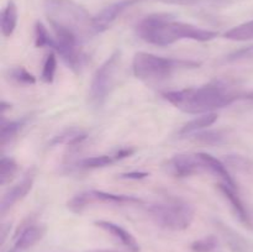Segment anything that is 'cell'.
I'll return each mask as SVG.
<instances>
[{
    "mask_svg": "<svg viewBox=\"0 0 253 252\" xmlns=\"http://www.w3.org/2000/svg\"><path fill=\"white\" fill-rule=\"evenodd\" d=\"M136 34L147 43L160 47L169 46L182 40L208 42L219 36L216 31L177 21L174 15L168 12H155L145 16L136 25Z\"/></svg>",
    "mask_w": 253,
    "mask_h": 252,
    "instance_id": "obj_1",
    "label": "cell"
},
{
    "mask_svg": "<svg viewBox=\"0 0 253 252\" xmlns=\"http://www.w3.org/2000/svg\"><path fill=\"white\" fill-rule=\"evenodd\" d=\"M240 94L241 93L231 90L229 82L216 79L202 86L165 91L162 96L184 113L203 115L231 105L240 100Z\"/></svg>",
    "mask_w": 253,
    "mask_h": 252,
    "instance_id": "obj_2",
    "label": "cell"
},
{
    "mask_svg": "<svg viewBox=\"0 0 253 252\" xmlns=\"http://www.w3.org/2000/svg\"><path fill=\"white\" fill-rule=\"evenodd\" d=\"M43 9L58 41L79 44L95 35L93 16L73 0H44Z\"/></svg>",
    "mask_w": 253,
    "mask_h": 252,
    "instance_id": "obj_3",
    "label": "cell"
},
{
    "mask_svg": "<svg viewBox=\"0 0 253 252\" xmlns=\"http://www.w3.org/2000/svg\"><path fill=\"white\" fill-rule=\"evenodd\" d=\"M200 62L161 57L148 52H137L132 59V73L146 83H157L172 77L175 72L199 68Z\"/></svg>",
    "mask_w": 253,
    "mask_h": 252,
    "instance_id": "obj_4",
    "label": "cell"
},
{
    "mask_svg": "<svg viewBox=\"0 0 253 252\" xmlns=\"http://www.w3.org/2000/svg\"><path fill=\"white\" fill-rule=\"evenodd\" d=\"M151 219L160 227L170 231H184L192 225L195 209L190 203L182 199H168L147 208Z\"/></svg>",
    "mask_w": 253,
    "mask_h": 252,
    "instance_id": "obj_5",
    "label": "cell"
},
{
    "mask_svg": "<svg viewBox=\"0 0 253 252\" xmlns=\"http://www.w3.org/2000/svg\"><path fill=\"white\" fill-rule=\"evenodd\" d=\"M121 64V51L116 49L94 73L89 88V103L94 108L104 105L108 96L115 86Z\"/></svg>",
    "mask_w": 253,
    "mask_h": 252,
    "instance_id": "obj_6",
    "label": "cell"
},
{
    "mask_svg": "<svg viewBox=\"0 0 253 252\" xmlns=\"http://www.w3.org/2000/svg\"><path fill=\"white\" fill-rule=\"evenodd\" d=\"M143 200L133 195L114 194L103 190H84L69 199L67 207L74 214H82L84 209L93 204H113V205H133L142 204Z\"/></svg>",
    "mask_w": 253,
    "mask_h": 252,
    "instance_id": "obj_7",
    "label": "cell"
},
{
    "mask_svg": "<svg viewBox=\"0 0 253 252\" xmlns=\"http://www.w3.org/2000/svg\"><path fill=\"white\" fill-rule=\"evenodd\" d=\"M166 169L169 174L177 178H187L199 174L202 172H207L198 153H194V155L180 153V155L173 156L166 165Z\"/></svg>",
    "mask_w": 253,
    "mask_h": 252,
    "instance_id": "obj_8",
    "label": "cell"
},
{
    "mask_svg": "<svg viewBox=\"0 0 253 252\" xmlns=\"http://www.w3.org/2000/svg\"><path fill=\"white\" fill-rule=\"evenodd\" d=\"M137 2L138 0H121V1H116L104 7L98 15L93 16L94 34L98 35L106 31L118 20V17L123 15L125 10L130 9L131 6H133Z\"/></svg>",
    "mask_w": 253,
    "mask_h": 252,
    "instance_id": "obj_9",
    "label": "cell"
},
{
    "mask_svg": "<svg viewBox=\"0 0 253 252\" xmlns=\"http://www.w3.org/2000/svg\"><path fill=\"white\" fill-rule=\"evenodd\" d=\"M35 177H36V169L31 168V169L27 170L26 174L24 175V178L17 184H15L14 187H11L5 193L1 203H0V214L5 215L7 210L11 209L17 202H20V200L26 197L27 193L31 190L32 185H34Z\"/></svg>",
    "mask_w": 253,
    "mask_h": 252,
    "instance_id": "obj_10",
    "label": "cell"
},
{
    "mask_svg": "<svg viewBox=\"0 0 253 252\" xmlns=\"http://www.w3.org/2000/svg\"><path fill=\"white\" fill-rule=\"evenodd\" d=\"M44 232H46V227L43 225L34 224L32 221L25 222L17 229L15 234V249L20 251L30 249L43 237Z\"/></svg>",
    "mask_w": 253,
    "mask_h": 252,
    "instance_id": "obj_11",
    "label": "cell"
},
{
    "mask_svg": "<svg viewBox=\"0 0 253 252\" xmlns=\"http://www.w3.org/2000/svg\"><path fill=\"white\" fill-rule=\"evenodd\" d=\"M94 225L100 227L101 230L108 232L109 235H111L114 239L118 240V241L130 252L141 251V247L140 245H138L137 240L135 239V236H133L131 232H128L126 229H124L123 226H120V225L115 224V222L113 221H108V220H98V221L94 222Z\"/></svg>",
    "mask_w": 253,
    "mask_h": 252,
    "instance_id": "obj_12",
    "label": "cell"
},
{
    "mask_svg": "<svg viewBox=\"0 0 253 252\" xmlns=\"http://www.w3.org/2000/svg\"><path fill=\"white\" fill-rule=\"evenodd\" d=\"M217 188L221 192V194L224 195L225 199L231 204L232 210L236 214V216L239 217L240 221L245 225V226L250 227V229H253L252 220L251 216L249 214V210L246 209V205L242 202L241 197L239 195V192H237V188L231 187V185L226 184V183L221 182L217 184Z\"/></svg>",
    "mask_w": 253,
    "mask_h": 252,
    "instance_id": "obj_13",
    "label": "cell"
},
{
    "mask_svg": "<svg viewBox=\"0 0 253 252\" xmlns=\"http://www.w3.org/2000/svg\"><path fill=\"white\" fill-rule=\"evenodd\" d=\"M215 225L231 252H252L251 244L241 234L221 221H215Z\"/></svg>",
    "mask_w": 253,
    "mask_h": 252,
    "instance_id": "obj_14",
    "label": "cell"
},
{
    "mask_svg": "<svg viewBox=\"0 0 253 252\" xmlns=\"http://www.w3.org/2000/svg\"><path fill=\"white\" fill-rule=\"evenodd\" d=\"M198 155H199L200 160H202L207 172H210L212 173V174L217 175V177H219L224 183H226V184L231 185V187L234 188H237L236 183H235L234 178L231 177L230 172L227 170L226 165H225V163H222L221 161L215 158L214 156L209 155V153L199 152Z\"/></svg>",
    "mask_w": 253,
    "mask_h": 252,
    "instance_id": "obj_15",
    "label": "cell"
},
{
    "mask_svg": "<svg viewBox=\"0 0 253 252\" xmlns=\"http://www.w3.org/2000/svg\"><path fill=\"white\" fill-rule=\"evenodd\" d=\"M17 25V7L12 0H9L4 9L1 10L0 16V29L4 37H10L14 34Z\"/></svg>",
    "mask_w": 253,
    "mask_h": 252,
    "instance_id": "obj_16",
    "label": "cell"
},
{
    "mask_svg": "<svg viewBox=\"0 0 253 252\" xmlns=\"http://www.w3.org/2000/svg\"><path fill=\"white\" fill-rule=\"evenodd\" d=\"M216 120H217L216 113L203 114V115L198 116V118L193 119V120L188 121L187 124H184L178 133H179V136L193 135V133H197L199 132V131H203L204 128L211 126L212 124H215V121Z\"/></svg>",
    "mask_w": 253,
    "mask_h": 252,
    "instance_id": "obj_17",
    "label": "cell"
},
{
    "mask_svg": "<svg viewBox=\"0 0 253 252\" xmlns=\"http://www.w3.org/2000/svg\"><path fill=\"white\" fill-rule=\"evenodd\" d=\"M29 120V116L17 119V120L7 121V123H5V121L2 120L1 128H0V143H1V147H5L7 143L11 142V141L19 135L20 131L26 126Z\"/></svg>",
    "mask_w": 253,
    "mask_h": 252,
    "instance_id": "obj_18",
    "label": "cell"
},
{
    "mask_svg": "<svg viewBox=\"0 0 253 252\" xmlns=\"http://www.w3.org/2000/svg\"><path fill=\"white\" fill-rule=\"evenodd\" d=\"M86 138V133L83 132L82 130L77 127L67 128V130L62 131L57 136H54L51 141H49L48 146H58L62 143H67L69 147H77L81 145L84 140Z\"/></svg>",
    "mask_w": 253,
    "mask_h": 252,
    "instance_id": "obj_19",
    "label": "cell"
},
{
    "mask_svg": "<svg viewBox=\"0 0 253 252\" xmlns=\"http://www.w3.org/2000/svg\"><path fill=\"white\" fill-rule=\"evenodd\" d=\"M226 132L222 130H204L194 133L193 141L204 146H220L226 141Z\"/></svg>",
    "mask_w": 253,
    "mask_h": 252,
    "instance_id": "obj_20",
    "label": "cell"
},
{
    "mask_svg": "<svg viewBox=\"0 0 253 252\" xmlns=\"http://www.w3.org/2000/svg\"><path fill=\"white\" fill-rule=\"evenodd\" d=\"M224 36L231 41H251L253 40V20L232 27L225 32Z\"/></svg>",
    "mask_w": 253,
    "mask_h": 252,
    "instance_id": "obj_21",
    "label": "cell"
},
{
    "mask_svg": "<svg viewBox=\"0 0 253 252\" xmlns=\"http://www.w3.org/2000/svg\"><path fill=\"white\" fill-rule=\"evenodd\" d=\"M115 162H118V160L114 156V153H111V155H100L84 158V160L79 161L78 167L84 168V169H95V168L108 167Z\"/></svg>",
    "mask_w": 253,
    "mask_h": 252,
    "instance_id": "obj_22",
    "label": "cell"
},
{
    "mask_svg": "<svg viewBox=\"0 0 253 252\" xmlns=\"http://www.w3.org/2000/svg\"><path fill=\"white\" fill-rule=\"evenodd\" d=\"M19 172V165L11 157L2 156L0 158V184L5 185L11 182Z\"/></svg>",
    "mask_w": 253,
    "mask_h": 252,
    "instance_id": "obj_23",
    "label": "cell"
},
{
    "mask_svg": "<svg viewBox=\"0 0 253 252\" xmlns=\"http://www.w3.org/2000/svg\"><path fill=\"white\" fill-rule=\"evenodd\" d=\"M57 71V58L56 53L53 51L47 54L46 59L43 62L41 72V81L46 84H52L54 81V74Z\"/></svg>",
    "mask_w": 253,
    "mask_h": 252,
    "instance_id": "obj_24",
    "label": "cell"
},
{
    "mask_svg": "<svg viewBox=\"0 0 253 252\" xmlns=\"http://www.w3.org/2000/svg\"><path fill=\"white\" fill-rule=\"evenodd\" d=\"M7 76L20 85H34L36 83V78L30 72H27L24 67H14L7 71Z\"/></svg>",
    "mask_w": 253,
    "mask_h": 252,
    "instance_id": "obj_25",
    "label": "cell"
},
{
    "mask_svg": "<svg viewBox=\"0 0 253 252\" xmlns=\"http://www.w3.org/2000/svg\"><path fill=\"white\" fill-rule=\"evenodd\" d=\"M217 237L215 235H209V236L202 237L199 240H195L190 245L192 252H212L217 247Z\"/></svg>",
    "mask_w": 253,
    "mask_h": 252,
    "instance_id": "obj_26",
    "label": "cell"
},
{
    "mask_svg": "<svg viewBox=\"0 0 253 252\" xmlns=\"http://www.w3.org/2000/svg\"><path fill=\"white\" fill-rule=\"evenodd\" d=\"M253 61V44L236 49L225 57V63H242V62Z\"/></svg>",
    "mask_w": 253,
    "mask_h": 252,
    "instance_id": "obj_27",
    "label": "cell"
},
{
    "mask_svg": "<svg viewBox=\"0 0 253 252\" xmlns=\"http://www.w3.org/2000/svg\"><path fill=\"white\" fill-rule=\"evenodd\" d=\"M53 37L49 35L48 30L46 29L41 21H37L35 25V46L37 48H43V47L51 46Z\"/></svg>",
    "mask_w": 253,
    "mask_h": 252,
    "instance_id": "obj_28",
    "label": "cell"
},
{
    "mask_svg": "<svg viewBox=\"0 0 253 252\" xmlns=\"http://www.w3.org/2000/svg\"><path fill=\"white\" fill-rule=\"evenodd\" d=\"M227 162H229L232 167H236L239 168V169L247 170L251 167L250 161L246 160L245 157H241V156H230V157H227Z\"/></svg>",
    "mask_w": 253,
    "mask_h": 252,
    "instance_id": "obj_29",
    "label": "cell"
},
{
    "mask_svg": "<svg viewBox=\"0 0 253 252\" xmlns=\"http://www.w3.org/2000/svg\"><path fill=\"white\" fill-rule=\"evenodd\" d=\"M148 175H150V174H148L147 172H137V170H135V172L121 173V174L119 175V178H121V179L140 180V179H143V178H147Z\"/></svg>",
    "mask_w": 253,
    "mask_h": 252,
    "instance_id": "obj_30",
    "label": "cell"
},
{
    "mask_svg": "<svg viewBox=\"0 0 253 252\" xmlns=\"http://www.w3.org/2000/svg\"><path fill=\"white\" fill-rule=\"evenodd\" d=\"M160 1L167 2V4H179V5H192L195 4L198 0H160Z\"/></svg>",
    "mask_w": 253,
    "mask_h": 252,
    "instance_id": "obj_31",
    "label": "cell"
},
{
    "mask_svg": "<svg viewBox=\"0 0 253 252\" xmlns=\"http://www.w3.org/2000/svg\"><path fill=\"white\" fill-rule=\"evenodd\" d=\"M10 230V225H2L1 226V244H4L5 239H6V235Z\"/></svg>",
    "mask_w": 253,
    "mask_h": 252,
    "instance_id": "obj_32",
    "label": "cell"
},
{
    "mask_svg": "<svg viewBox=\"0 0 253 252\" xmlns=\"http://www.w3.org/2000/svg\"><path fill=\"white\" fill-rule=\"evenodd\" d=\"M10 108H11V105H10V104H7V103H5V101L2 100L1 101V106H0V110H1V116H4L5 111L10 110Z\"/></svg>",
    "mask_w": 253,
    "mask_h": 252,
    "instance_id": "obj_33",
    "label": "cell"
},
{
    "mask_svg": "<svg viewBox=\"0 0 253 252\" xmlns=\"http://www.w3.org/2000/svg\"><path fill=\"white\" fill-rule=\"evenodd\" d=\"M88 252H118V251H113V250H93V251H88Z\"/></svg>",
    "mask_w": 253,
    "mask_h": 252,
    "instance_id": "obj_34",
    "label": "cell"
},
{
    "mask_svg": "<svg viewBox=\"0 0 253 252\" xmlns=\"http://www.w3.org/2000/svg\"><path fill=\"white\" fill-rule=\"evenodd\" d=\"M7 252H21V251H20V250H17V249H15V247H14V249L10 250V251H7Z\"/></svg>",
    "mask_w": 253,
    "mask_h": 252,
    "instance_id": "obj_35",
    "label": "cell"
}]
</instances>
